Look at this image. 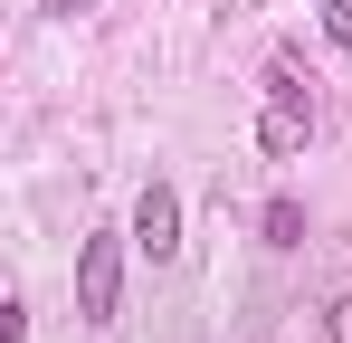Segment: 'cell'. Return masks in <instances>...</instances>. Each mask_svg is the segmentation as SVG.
Wrapping results in <instances>:
<instances>
[{
    "instance_id": "obj_2",
    "label": "cell",
    "mask_w": 352,
    "mask_h": 343,
    "mask_svg": "<svg viewBox=\"0 0 352 343\" xmlns=\"http://www.w3.org/2000/svg\"><path fill=\"white\" fill-rule=\"evenodd\" d=\"M115 305H124V238L96 229V238L76 248V315H86V324H115Z\"/></svg>"
},
{
    "instance_id": "obj_7",
    "label": "cell",
    "mask_w": 352,
    "mask_h": 343,
    "mask_svg": "<svg viewBox=\"0 0 352 343\" xmlns=\"http://www.w3.org/2000/svg\"><path fill=\"white\" fill-rule=\"evenodd\" d=\"M48 10H67V19H76V10H96V0H48Z\"/></svg>"
},
{
    "instance_id": "obj_3",
    "label": "cell",
    "mask_w": 352,
    "mask_h": 343,
    "mask_svg": "<svg viewBox=\"0 0 352 343\" xmlns=\"http://www.w3.org/2000/svg\"><path fill=\"white\" fill-rule=\"evenodd\" d=\"M133 248H143L153 267L181 248V191L172 181H143V200H133Z\"/></svg>"
},
{
    "instance_id": "obj_1",
    "label": "cell",
    "mask_w": 352,
    "mask_h": 343,
    "mask_svg": "<svg viewBox=\"0 0 352 343\" xmlns=\"http://www.w3.org/2000/svg\"><path fill=\"white\" fill-rule=\"evenodd\" d=\"M257 143H267V163H295V153L314 143V76H295L286 57L267 67V114H257Z\"/></svg>"
},
{
    "instance_id": "obj_4",
    "label": "cell",
    "mask_w": 352,
    "mask_h": 343,
    "mask_svg": "<svg viewBox=\"0 0 352 343\" xmlns=\"http://www.w3.org/2000/svg\"><path fill=\"white\" fill-rule=\"evenodd\" d=\"M257 229H267V248H305V200H295V191H276V200L257 210Z\"/></svg>"
},
{
    "instance_id": "obj_5",
    "label": "cell",
    "mask_w": 352,
    "mask_h": 343,
    "mask_svg": "<svg viewBox=\"0 0 352 343\" xmlns=\"http://www.w3.org/2000/svg\"><path fill=\"white\" fill-rule=\"evenodd\" d=\"M324 29H333V48L352 57V0H324Z\"/></svg>"
},
{
    "instance_id": "obj_6",
    "label": "cell",
    "mask_w": 352,
    "mask_h": 343,
    "mask_svg": "<svg viewBox=\"0 0 352 343\" xmlns=\"http://www.w3.org/2000/svg\"><path fill=\"white\" fill-rule=\"evenodd\" d=\"M324 343H352V295H333V305H324Z\"/></svg>"
}]
</instances>
